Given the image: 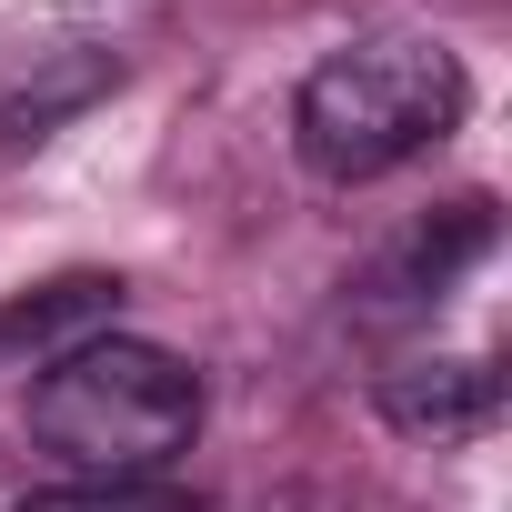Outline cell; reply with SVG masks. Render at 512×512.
I'll use <instances>...</instances> for the list:
<instances>
[{
	"instance_id": "1",
	"label": "cell",
	"mask_w": 512,
	"mask_h": 512,
	"mask_svg": "<svg viewBox=\"0 0 512 512\" xmlns=\"http://www.w3.org/2000/svg\"><path fill=\"white\" fill-rule=\"evenodd\" d=\"M462 111H472V81L432 31H362L302 81L292 151L322 181H382L412 151H432Z\"/></svg>"
},
{
	"instance_id": "2",
	"label": "cell",
	"mask_w": 512,
	"mask_h": 512,
	"mask_svg": "<svg viewBox=\"0 0 512 512\" xmlns=\"http://www.w3.org/2000/svg\"><path fill=\"white\" fill-rule=\"evenodd\" d=\"M31 432L51 452H71L101 482H141L171 472V452H191L201 432V382L181 352L131 342V332H91L61 362H41L31 382Z\"/></svg>"
},
{
	"instance_id": "3",
	"label": "cell",
	"mask_w": 512,
	"mask_h": 512,
	"mask_svg": "<svg viewBox=\"0 0 512 512\" xmlns=\"http://www.w3.org/2000/svg\"><path fill=\"white\" fill-rule=\"evenodd\" d=\"M111 312H121V282H101V272H71L51 292H21L11 312H0V362H61L71 342L111 332Z\"/></svg>"
},
{
	"instance_id": "4",
	"label": "cell",
	"mask_w": 512,
	"mask_h": 512,
	"mask_svg": "<svg viewBox=\"0 0 512 512\" xmlns=\"http://www.w3.org/2000/svg\"><path fill=\"white\" fill-rule=\"evenodd\" d=\"M382 412L402 432H472L492 412V372L482 362H402V372H382Z\"/></svg>"
},
{
	"instance_id": "5",
	"label": "cell",
	"mask_w": 512,
	"mask_h": 512,
	"mask_svg": "<svg viewBox=\"0 0 512 512\" xmlns=\"http://www.w3.org/2000/svg\"><path fill=\"white\" fill-rule=\"evenodd\" d=\"M492 251V201H452L442 221H422L412 231V251H402V302H442L472 262Z\"/></svg>"
},
{
	"instance_id": "6",
	"label": "cell",
	"mask_w": 512,
	"mask_h": 512,
	"mask_svg": "<svg viewBox=\"0 0 512 512\" xmlns=\"http://www.w3.org/2000/svg\"><path fill=\"white\" fill-rule=\"evenodd\" d=\"M11 512H191V492H181V482H161V472H141V482H101V472H81V482L21 492Z\"/></svg>"
}]
</instances>
